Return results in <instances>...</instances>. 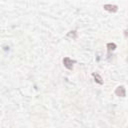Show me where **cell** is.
<instances>
[{"instance_id":"1","label":"cell","mask_w":128,"mask_h":128,"mask_svg":"<svg viewBox=\"0 0 128 128\" xmlns=\"http://www.w3.org/2000/svg\"><path fill=\"white\" fill-rule=\"evenodd\" d=\"M115 93L118 95V96H121V97H124L125 96V89L123 86H120V87H118L115 91Z\"/></svg>"},{"instance_id":"2","label":"cell","mask_w":128,"mask_h":128,"mask_svg":"<svg viewBox=\"0 0 128 128\" xmlns=\"http://www.w3.org/2000/svg\"><path fill=\"white\" fill-rule=\"evenodd\" d=\"M63 62H64V65H65L68 69H72V63H73V61H71L69 58H65L63 60Z\"/></svg>"},{"instance_id":"3","label":"cell","mask_w":128,"mask_h":128,"mask_svg":"<svg viewBox=\"0 0 128 128\" xmlns=\"http://www.w3.org/2000/svg\"><path fill=\"white\" fill-rule=\"evenodd\" d=\"M104 8L106 9V10L112 11V12H115L117 10V6H115V5H105Z\"/></svg>"},{"instance_id":"4","label":"cell","mask_w":128,"mask_h":128,"mask_svg":"<svg viewBox=\"0 0 128 128\" xmlns=\"http://www.w3.org/2000/svg\"><path fill=\"white\" fill-rule=\"evenodd\" d=\"M93 76L95 77V81H97L98 82V83H100V84H101L102 83V79H101V77H100L98 74H93Z\"/></svg>"},{"instance_id":"5","label":"cell","mask_w":128,"mask_h":128,"mask_svg":"<svg viewBox=\"0 0 128 128\" xmlns=\"http://www.w3.org/2000/svg\"><path fill=\"white\" fill-rule=\"evenodd\" d=\"M68 36H69V37H72V38H76L77 37V34H76V31H71L69 34H68Z\"/></svg>"},{"instance_id":"6","label":"cell","mask_w":128,"mask_h":128,"mask_svg":"<svg viewBox=\"0 0 128 128\" xmlns=\"http://www.w3.org/2000/svg\"><path fill=\"white\" fill-rule=\"evenodd\" d=\"M107 46L109 47V50H113V49H115V44H108Z\"/></svg>"}]
</instances>
